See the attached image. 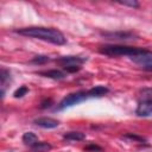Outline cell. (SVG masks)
Masks as SVG:
<instances>
[{
	"label": "cell",
	"instance_id": "obj_12",
	"mask_svg": "<svg viewBox=\"0 0 152 152\" xmlns=\"http://www.w3.org/2000/svg\"><path fill=\"white\" fill-rule=\"evenodd\" d=\"M84 138L86 135L82 132H68L64 134V139L70 141H80V140H83Z\"/></svg>",
	"mask_w": 152,
	"mask_h": 152
},
{
	"label": "cell",
	"instance_id": "obj_4",
	"mask_svg": "<svg viewBox=\"0 0 152 152\" xmlns=\"http://www.w3.org/2000/svg\"><path fill=\"white\" fill-rule=\"evenodd\" d=\"M87 58H82L78 56H65L58 59V63L64 66L68 72H76L81 69V65L86 62Z\"/></svg>",
	"mask_w": 152,
	"mask_h": 152
},
{
	"label": "cell",
	"instance_id": "obj_2",
	"mask_svg": "<svg viewBox=\"0 0 152 152\" xmlns=\"http://www.w3.org/2000/svg\"><path fill=\"white\" fill-rule=\"evenodd\" d=\"M142 49L139 48H132V46H124V45H104L100 49V52L110 57H116V56H127L131 59L138 56Z\"/></svg>",
	"mask_w": 152,
	"mask_h": 152
},
{
	"label": "cell",
	"instance_id": "obj_14",
	"mask_svg": "<svg viewBox=\"0 0 152 152\" xmlns=\"http://www.w3.org/2000/svg\"><path fill=\"white\" fill-rule=\"evenodd\" d=\"M48 61H49V57H48V56H36V57L32 59V63L43 64V63H46Z\"/></svg>",
	"mask_w": 152,
	"mask_h": 152
},
{
	"label": "cell",
	"instance_id": "obj_10",
	"mask_svg": "<svg viewBox=\"0 0 152 152\" xmlns=\"http://www.w3.org/2000/svg\"><path fill=\"white\" fill-rule=\"evenodd\" d=\"M23 142H24L25 145L32 147L33 145H36V144L38 142V138H37V135H36L34 133H32V132H26V133H24V135H23Z\"/></svg>",
	"mask_w": 152,
	"mask_h": 152
},
{
	"label": "cell",
	"instance_id": "obj_13",
	"mask_svg": "<svg viewBox=\"0 0 152 152\" xmlns=\"http://www.w3.org/2000/svg\"><path fill=\"white\" fill-rule=\"evenodd\" d=\"M27 91H28V88L27 87H25V86H23V87H20V88H18L15 91H14V97H23L24 95H26L27 94Z\"/></svg>",
	"mask_w": 152,
	"mask_h": 152
},
{
	"label": "cell",
	"instance_id": "obj_7",
	"mask_svg": "<svg viewBox=\"0 0 152 152\" xmlns=\"http://www.w3.org/2000/svg\"><path fill=\"white\" fill-rule=\"evenodd\" d=\"M34 124H36L37 126L42 127V128H56V127L59 125L58 120L52 119V118H46V116L36 119V120H34Z\"/></svg>",
	"mask_w": 152,
	"mask_h": 152
},
{
	"label": "cell",
	"instance_id": "obj_6",
	"mask_svg": "<svg viewBox=\"0 0 152 152\" xmlns=\"http://www.w3.org/2000/svg\"><path fill=\"white\" fill-rule=\"evenodd\" d=\"M107 39H118V40H127V39H137L135 34L132 32H102L101 33Z\"/></svg>",
	"mask_w": 152,
	"mask_h": 152
},
{
	"label": "cell",
	"instance_id": "obj_15",
	"mask_svg": "<svg viewBox=\"0 0 152 152\" xmlns=\"http://www.w3.org/2000/svg\"><path fill=\"white\" fill-rule=\"evenodd\" d=\"M119 4L121 5H126V6H131V7H139V4L137 1H120Z\"/></svg>",
	"mask_w": 152,
	"mask_h": 152
},
{
	"label": "cell",
	"instance_id": "obj_1",
	"mask_svg": "<svg viewBox=\"0 0 152 152\" xmlns=\"http://www.w3.org/2000/svg\"><path fill=\"white\" fill-rule=\"evenodd\" d=\"M15 32L25 37H31V38L44 40V42H49L55 45H63L66 42L64 34L61 31L52 27H37V26L24 27V28L17 30Z\"/></svg>",
	"mask_w": 152,
	"mask_h": 152
},
{
	"label": "cell",
	"instance_id": "obj_16",
	"mask_svg": "<svg viewBox=\"0 0 152 152\" xmlns=\"http://www.w3.org/2000/svg\"><path fill=\"white\" fill-rule=\"evenodd\" d=\"M87 150H88V151H99V152L102 151V148L99 147V146H96V145H90V146L87 147Z\"/></svg>",
	"mask_w": 152,
	"mask_h": 152
},
{
	"label": "cell",
	"instance_id": "obj_8",
	"mask_svg": "<svg viewBox=\"0 0 152 152\" xmlns=\"http://www.w3.org/2000/svg\"><path fill=\"white\" fill-rule=\"evenodd\" d=\"M39 75L42 76H45V77H49V78H52V80H62L65 77V74L61 70H57V69H52V70H46V71H40Z\"/></svg>",
	"mask_w": 152,
	"mask_h": 152
},
{
	"label": "cell",
	"instance_id": "obj_3",
	"mask_svg": "<svg viewBox=\"0 0 152 152\" xmlns=\"http://www.w3.org/2000/svg\"><path fill=\"white\" fill-rule=\"evenodd\" d=\"M89 99V94H88V90L87 91H77V93H72V94H69L66 95L58 104L57 109H65L68 107H71V106H75L84 100Z\"/></svg>",
	"mask_w": 152,
	"mask_h": 152
},
{
	"label": "cell",
	"instance_id": "obj_9",
	"mask_svg": "<svg viewBox=\"0 0 152 152\" xmlns=\"http://www.w3.org/2000/svg\"><path fill=\"white\" fill-rule=\"evenodd\" d=\"M108 91H109L108 88H106L103 86H97V87H94V88L89 89L88 90V94H89V97H102Z\"/></svg>",
	"mask_w": 152,
	"mask_h": 152
},
{
	"label": "cell",
	"instance_id": "obj_5",
	"mask_svg": "<svg viewBox=\"0 0 152 152\" xmlns=\"http://www.w3.org/2000/svg\"><path fill=\"white\" fill-rule=\"evenodd\" d=\"M135 113L139 116H151L152 115V99H145L140 101L135 109Z\"/></svg>",
	"mask_w": 152,
	"mask_h": 152
},
{
	"label": "cell",
	"instance_id": "obj_11",
	"mask_svg": "<svg viewBox=\"0 0 152 152\" xmlns=\"http://www.w3.org/2000/svg\"><path fill=\"white\" fill-rule=\"evenodd\" d=\"M31 150L33 152H49L51 150V145L45 141H38L36 145L31 147Z\"/></svg>",
	"mask_w": 152,
	"mask_h": 152
}]
</instances>
